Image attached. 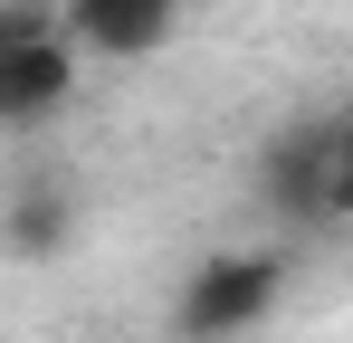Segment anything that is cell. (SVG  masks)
<instances>
[{"label": "cell", "mask_w": 353, "mask_h": 343, "mask_svg": "<svg viewBox=\"0 0 353 343\" xmlns=\"http://www.w3.org/2000/svg\"><path fill=\"white\" fill-rule=\"evenodd\" d=\"M277 258H210L201 267V286H191V305H181V324L201 343H248L258 334V315L277 305Z\"/></svg>", "instance_id": "cell-2"}, {"label": "cell", "mask_w": 353, "mask_h": 343, "mask_svg": "<svg viewBox=\"0 0 353 343\" xmlns=\"http://www.w3.org/2000/svg\"><path fill=\"white\" fill-rule=\"evenodd\" d=\"M181 0H58V48L67 57H153L172 48Z\"/></svg>", "instance_id": "cell-1"}, {"label": "cell", "mask_w": 353, "mask_h": 343, "mask_svg": "<svg viewBox=\"0 0 353 343\" xmlns=\"http://www.w3.org/2000/svg\"><path fill=\"white\" fill-rule=\"evenodd\" d=\"M77 86V57L58 48V29H0V124H29Z\"/></svg>", "instance_id": "cell-3"}]
</instances>
